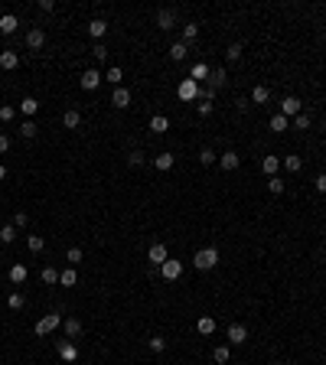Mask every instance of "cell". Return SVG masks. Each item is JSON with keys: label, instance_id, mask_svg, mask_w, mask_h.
<instances>
[{"label": "cell", "instance_id": "cell-54", "mask_svg": "<svg viewBox=\"0 0 326 365\" xmlns=\"http://www.w3.org/2000/svg\"><path fill=\"white\" fill-rule=\"evenodd\" d=\"M323 130H326V121H323Z\"/></svg>", "mask_w": 326, "mask_h": 365}, {"label": "cell", "instance_id": "cell-10", "mask_svg": "<svg viewBox=\"0 0 326 365\" xmlns=\"http://www.w3.org/2000/svg\"><path fill=\"white\" fill-rule=\"evenodd\" d=\"M245 339H248V329L241 326V323H232V326H228V342H232V346H241Z\"/></svg>", "mask_w": 326, "mask_h": 365}, {"label": "cell", "instance_id": "cell-22", "mask_svg": "<svg viewBox=\"0 0 326 365\" xmlns=\"http://www.w3.org/2000/svg\"><path fill=\"white\" fill-rule=\"evenodd\" d=\"M268 98H271L268 85H254L251 88V101H254V105H268Z\"/></svg>", "mask_w": 326, "mask_h": 365}, {"label": "cell", "instance_id": "cell-14", "mask_svg": "<svg viewBox=\"0 0 326 365\" xmlns=\"http://www.w3.org/2000/svg\"><path fill=\"white\" fill-rule=\"evenodd\" d=\"M20 65V56L13 49H7V52H0V68H4V72H13V68Z\"/></svg>", "mask_w": 326, "mask_h": 365}, {"label": "cell", "instance_id": "cell-9", "mask_svg": "<svg viewBox=\"0 0 326 365\" xmlns=\"http://www.w3.org/2000/svg\"><path fill=\"white\" fill-rule=\"evenodd\" d=\"M59 359L62 362H75V359H79V349H75L72 339H62L59 342Z\"/></svg>", "mask_w": 326, "mask_h": 365}, {"label": "cell", "instance_id": "cell-41", "mask_svg": "<svg viewBox=\"0 0 326 365\" xmlns=\"http://www.w3.org/2000/svg\"><path fill=\"white\" fill-rule=\"evenodd\" d=\"M268 192H274V196H281V192H284V180H281V176H271V180H268Z\"/></svg>", "mask_w": 326, "mask_h": 365}, {"label": "cell", "instance_id": "cell-19", "mask_svg": "<svg viewBox=\"0 0 326 365\" xmlns=\"http://www.w3.org/2000/svg\"><path fill=\"white\" fill-rule=\"evenodd\" d=\"M150 130H154V134L170 130V118H166V114H154V118H150Z\"/></svg>", "mask_w": 326, "mask_h": 365}, {"label": "cell", "instance_id": "cell-6", "mask_svg": "<svg viewBox=\"0 0 326 365\" xmlns=\"http://www.w3.org/2000/svg\"><path fill=\"white\" fill-rule=\"evenodd\" d=\"M79 85L85 88V92H95V88L101 85V75L95 72V68H85V72H82V79H79Z\"/></svg>", "mask_w": 326, "mask_h": 365}, {"label": "cell", "instance_id": "cell-34", "mask_svg": "<svg viewBox=\"0 0 326 365\" xmlns=\"http://www.w3.org/2000/svg\"><path fill=\"white\" fill-rule=\"evenodd\" d=\"M36 121H23L20 124V137H26V140H33V137H36Z\"/></svg>", "mask_w": 326, "mask_h": 365}, {"label": "cell", "instance_id": "cell-11", "mask_svg": "<svg viewBox=\"0 0 326 365\" xmlns=\"http://www.w3.org/2000/svg\"><path fill=\"white\" fill-rule=\"evenodd\" d=\"M111 105L121 108V111H124V108H131V92H127V88H114V92H111Z\"/></svg>", "mask_w": 326, "mask_h": 365}, {"label": "cell", "instance_id": "cell-3", "mask_svg": "<svg viewBox=\"0 0 326 365\" xmlns=\"http://www.w3.org/2000/svg\"><path fill=\"white\" fill-rule=\"evenodd\" d=\"M52 329H59V313H46L43 320L33 326V333H36V336H49Z\"/></svg>", "mask_w": 326, "mask_h": 365}, {"label": "cell", "instance_id": "cell-18", "mask_svg": "<svg viewBox=\"0 0 326 365\" xmlns=\"http://www.w3.org/2000/svg\"><path fill=\"white\" fill-rule=\"evenodd\" d=\"M261 170H265V176L271 180V176H277V170H281V160H277V157H265V160H261Z\"/></svg>", "mask_w": 326, "mask_h": 365}, {"label": "cell", "instance_id": "cell-50", "mask_svg": "<svg viewBox=\"0 0 326 365\" xmlns=\"http://www.w3.org/2000/svg\"><path fill=\"white\" fill-rule=\"evenodd\" d=\"M199 114H203V118H209V114H212V101H203V98H199Z\"/></svg>", "mask_w": 326, "mask_h": 365}, {"label": "cell", "instance_id": "cell-39", "mask_svg": "<svg viewBox=\"0 0 326 365\" xmlns=\"http://www.w3.org/2000/svg\"><path fill=\"white\" fill-rule=\"evenodd\" d=\"M228 355H232V352H228V346H216V349H212V359H216L219 365H225Z\"/></svg>", "mask_w": 326, "mask_h": 365}, {"label": "cell", "instance_id": "cell-1", "mask_svg": "<svg viewBox=\"0 0 326 365\" xmlns=\"http://www.w3.org/2000/svg\"><path fill=\"white\" fill-rule=\"evenodd\" d=\"M192 264H196L199 271H212V267L219 264V251H216V248H203V251H196Z\"/></svg>", "mask_w": 326, "mask_h": 365}, {"label": "cell", "instance_id": "cell-29", "mask_svg": "<svg viewBox=\"0 0 326 365\" xmlns=\"http://www.w3.org/2000/svg\"><path fill=\"white\" fill-rule=\"evenodd\" d=\"M88 33H92V36L95 39H101V36H105V33H108V23H105V20H92V23H88Z\"/></svg>", "mask_w": 326, "mask_h": 365}, {"label": "cell", "instance_id": "cell-45", "mask_svg": "<svg viewBox=\"0 0 326 365\" xmlns=\"http://www.w3.org/2000/svg\"><path fill=\"white\" fill-rule=\"evenodd\" d=\"M13 118H17V108H10V105H4V108H0V121H4V124H10Z\"/></svg>", "mask_w": 326, "mask_h": 365}, {"label": "cell", "instance_id": "cell-53", "mask_svg": "<svg viewBox=\"0 0 326 365\" xmlns=\"http://www.w3.org/2000/svg\"><path fill=\"white\" fill-rule=\"evenodd\" d=\"M0 180H7V167H4V163H0Z\"/></svg>", "mask_w": 326, "mask_h": 365}, {"label": "cell", "instance_id": "cell-42", "mask_svg": "<svg viewBox=\"0 0 326 365\" xmlns=\"http://www.w3.org/2000/svg\"><path fill=\"white\" fill-rule=\"evenodd\" d=\"M105 79L111 82V85H121V79H124V72H121V68H117V65H111V68H108V75H105Z\"/></svg>", "mask_w": 326, "mask_h": 365}, {"label": "cell", "instance_id": "cell-7", "mask_svg": "<svg viewBox=\"0 0 326 365\" xmlns=\"http://www.w3.org/2000/svg\"><path fill=\"white\" fill-rule=\"evenodd\" d=\"M166 258H170V254H166V245H163V242L150 245V251H147V261H150V264H157V267H160Z\"/></svg>", "mask_w": 326, "mask_h": 365}, {"label": "cell", "instance_id": "cell-43", "mask_svg": "<svg viewBox=\"0 0 326 365\" xmlns=\"http://www.w3.org/2000/svg\"><path fill=\"white\" fill-rule=\"evenodd\" d=\"M7 307L10 310H23V294H7Z\"/></svg>", "mask_w": 326, "mask_h": 365}, {"label": "cell", "instance_id": "cell-36", "mask_svg": "<svg viewBox=\"0 0 326 365\" xmlns=\"http://www.w3.org/2000/svg\"><path fill=\"white\" fill-rule=\"evenodd\" d=\"M39 277H43V284H59V271H55V267H43Z\"/></svg>", "mask_w": 326, "mask_h": 365}, {"label": "cell", "instance_id": "cell-31", "mask_svg": "<svg viewBox=\"0 0 326 365\" xmlns=\"http://www.w3.org/2000/svg\"><path fill=\"white\" fill-rule=\"evenodd\" d=\"M26 280V264H13L10 267V284H23Z\"/></svg>", "mask_w": 326, "mask_h": 365}, {"label": "cell", "instance_id": "cell-38", "mask_svg": "<svg viewBox=\"0 0 326 365\" xmlns=\"http://www.w3.org/2000/svg\"><path fill=\"white\" fill-rule=\"evenodd\" d=\"M199 163H203V167H212V163H216V150L203 147V150H199Z\"/></svg>", "mask_w": 326, "mask_h": 365}, {"label": "cell", "instance_id": "cell-25", "mask_svg": "<svg viewBox=\"0 0 326 365\" xmlns=\"http://www.w3.org/2000/svg\"><path fill=\"white\" fill-rule=\"evenodd\" d=\"M26 248H30L33 254L46 251V238H43V235H26Z\"/></svg>", "mask_w": 326, "mask_h": 365}, {"label": "cell", "instance_id": "cell-27", "mask_svg": "<svg viewBox=\"0 0 326 365\" xmlns=\"http://www.w3.org/2000/svg\"><path fill=\"white\" fill-rule=\"evenodd\" d=\"M173 163H176V160H173V154H160V157H154V167L160 170V173H166V170H173Z\"/></svg>", "mask_w": 326, "mask_h": 365}, {"label": "cell", "instance_id": "cell-13", "mask_svg": "<svg viewBox=\"0 0 326 365\" xmlns=\"http://www.w3.org/2000/svg\"><path fill=\"white\" fill-rule=\"evenodd\" d=\"M238 163H241V157L235 154V150H225V154L219 157V167L222 170H238Z\"/></svg>", "mask_w": 326, "mask_h": 365}, {"label": "cell", "instance_id": "cell-46", "mask_svg": "<svg viewBox=\"0 0 326 365\" xmlns=\"http://www.w3.org/2000/svg\"><path fill=\"white\" fill-rule=\"evenodd\" d=\"M147 346L154 349V352H163V349H166V339H163V336H150V342H147Z\"/></svg>", "mask_w": 326, "mask_h": 365}, {"label": "cell", "instance_id": "cell-15", "mask_svg": "<svg viewBox=\"0 0 326 365\" xmlns=\"http://www.w3.org/2000/svg\"><path fill=\"white\" fill-rule=\"evenodd\" d=\"M209 82H212V88H222V85L228 82V68H225V65H216V68L209 72Z\"/></svg>", "mask_w": 326, "mask_h": 365}, {"label": "cell", "instance_id": "cell-35", "mask_svg": "<svg viewBox=\"0 0 326 365\" xmlns=\"http://www.w3.org/2000/svg\"><path fill=\"white\" fill-rule=\"evenodd\" d=\"M0 242L13 245V242H17V229H13V225H4V229H0Z\"/></svg>", "mask_w": 326, "mask_h": 365}, {"label": "cell", "instance_id": "cell-32", "mask_svg": "<svg viewBox=\"0 0 326 365\" xmlns=\"http://www.w3.org/2000/svg\"><path fill=\"white\" fill-rule=\"evenodd\" d=\"M66 336H69V339H79V336H82V323L75 320V316H72V320H66Z\"/></svg>", "mask_w": 326, "mask_h": 365}, {"label": "cell", "instance_id": "cell-51", "mask_svg": "<svg viewBox=\"0 0 326 365\" xmlns=\"http://www.w3.org/2000/svg\"><path fill=\"white\" fill-rule=\"evenodd\" d=\"M313 186H316V192H323V196H326V173H320V176H316V180H313Z\"/></svg>", "mask_w": 326, "mask_h": 365}, {"label": "cell", "instance_id": "cell-37", "mask_svg": "<svg viewBox=\"0 0 326 365\" xmlns=\"http://www.w3.org/2000/svg\"><path fill=\"white\" fill-rule=\"evenodd\" d=\"M196 36H199V26H196V23H186V26H183V43L189 46Z\"/></svg>", "mask_w": 326, "mask_h": 365}, {"label": "cell", "instance_id": "cell-44", "mask_svg": "<svg viewBox=\"0 0 326 365\" xmlns=\"http://www.w3.org/2000/svg\"><path fill=\"white\" fill-rule=\"evenodd\" d=\"M92 56L98 59V62H105V59H108V46H105V43H95V46H92Z\"/></svg>", "mask_w": 326, "mask_h": 365}, {"label": "cell", "instance_id": "cell-33", "mask_svg": "<svg viewBox=\"0 0 326 365\" xmlns=\"http://www.w3.org/2000/svg\"><path fill=\"white\" fill-rule=\"evenodd\" d=\"M287 127H290V121L284 118V114H274V118H271V130H274V134H284Z\"/></svg>", "mask_w": 326, "mask_h": 365}, {"label": "cell", "instance_id": "cell-2", "mask_svg": "<svg viewBox=\"0 0 326 365\" xmlns=\"http://www.w3.org/2000/svg\"><path fill=\"white\" fill-rule=\"evenodd\" d=\"M281 114H284V118H297V114H303V101L300 98H297V95H290V98H284L281 101Z\"/></svg>", "mask_w": 326, "mask_h": 365}, {"label": "cell", "instance_id": "cell-16", "mask_svg": "<svg viewBox=\"0 0 326 365\" xmlns=\"http://www.w3.org/2000/svg\"><path fill=\"white\" fill-rule=\"evenodd\" d=\"M173 23H176V13H173V10H160V13H157V26H160L163 33L173 30Z\"/></svg>", "mask_w": 326, "mask_h": 365}, {"label": "cell", "instance_id": "cell-23", "mask_svg": "<svg viewBox=\"0 0 326 365\" xmlns=\"http://www.w3.org/2000/svg\"><path fill=\"white\" fill-rule=\"evenodd\" d=\"M59 284H62V287H75V284H79V274H75V267L59 271Z\"/></svg>", "mask_w": 326, "mask_h": 365}, {"label": "cell", "instance_id": "cell-40", "mask_svg": "<svg viewBox=\"0 0 326 365\" xmlns=\"http://www.w3.org/2000/svg\"><path fill=\"white\" fill-rule=\"evenodd\" d=\"M225 59L228 62H238L241 59V43H232V46H228V49H225Z\"/></svg>", "mask_w": 326, "mask_h": 365}, {"label": "cell", "instance_id": "cell-52", "mask_svg": "<svg viewBox=\"0 0 326 365\" xmlns=\"http://www.w3.org/2000/svg\"><path fill=\"white\" fill-rule=\"evenodd\" d=\"M7 150H10V137L0 134V154H7Z\"/></svg>", "mask_w": 326, "mask_h": 365}, {"label": "cell", "instance_id": "cell-4", "mask_svg": "<svg viewBox=\"0 0 326 365\" xmlns=\"http://www.w3.org/2000/svg\"><path fill=\"white\" fill-rule=\"evenodd\" d=\"M176 95H179V101H196L199 98V85L192 79H183L179 88H176Z\"/></svg>", "mask_w": 326, "mask_h": 365}, {"label": "cell", "instance_id": "cell-12", "mask_svg": "<svg viewBox=\"0 0 326 365\" xmlns=\"http://www.w3.org/2000/svg\"><path fill=\"white\" fill-rule=\"evenodd\" d=\"M17 26H20V20L13 17V13H4V17H0V33H4V36H13Z\"/></svg>", "mask_w": 326, "mask_h": 365}, {"label": "cell", "instance_id": "cell-55", "mask_svg": "<svg viewBox=\"0 0 326 365\" xmlns=\"http://www.w3.org/2000/svg\"><path fill=\"white\" fill-rule=\"evenodd\" d=\"M0 17H4V10H0Z\"/></svg>", "mask_w": 326, "mask_h": 365}, {"label": "cell", "instance_id": "cell-20", "mask_svg": "<svg viewBox=\"0 0 326 365\" xmlns=\"http://www.w3.org/2000/svg\"><path fill=\"white\" fill-rule=\"evenodd\" d=\"M209 72H212V68L206 65V62H196V65H192V72H189V79H192V82L199 85L203 79H209Z\"/></svg>", "mask_w": 326, "mask_h": 365}, {"label": "cell", "instance_id": "cell-48", "mask_svg": "<svg viewBox=\"0 0 326 365\" xmlns=\"http://www.w3.org/2000/svg\"><path fill=\"white\" fill-rule=\"evenodd\" d=\"M294 127L297 130H307L310 127V114H297V118H294Z\"/></svg>", "mask_w": 326, "mask_h": 365}, {"label": "cell", "instance_id": "cell-8", "mask_svg": "<svg viewBox=\"0 0 326 365\" xmlns=\"http://www.w3.org/2000/svg\"><path fill=\"white\" fill-rule=\"evenodd\" d=\"M26 46H30L33 52H36V49H43V46H46V33L39 30V26H33V30L26 33Z\"/></svg>", "mask_w": 326, "mask_h": 365}, {"label": "cell", "instance_id": "cell-30", "mask_svg": "<svg viewBox=\"0 0 326 365\" xmlns=\"http://www.w3.org/2000/svg\"><path fill=\"white\" fill-rule=\"evenodd\" d=\"M20 111H23V114H26V118H30V121H33V114H36V111H39V101H36V98H23V101H20Z\"/></svg>", "mask_w": 326, "mask_h": 365}, {"label": "cell", "instance_id": "cell-21", "mask_svg": "<svg viewBox=\"0 0 326 365\" xmlns=\"http://www.w3.org/2000/svg\"><path fill=\"white\" fill-rule=\"evenodd\" d=\"M281 167L290 170V173H300V170H303V160L297 154H290V157H284V160H281Z\"/></svg>", "mask_w": 326, "mask_h": 365}, {"label": "cell", "instance_id": "cell-26", "mask_svg": "<svg viewBox=\"0 0 326 365\" xmlns=\"http://www.w3.org/2000/svg\"><path fill=\"white\" fill-rule=\"evenodd\" d=\"M196 329H199L203 336H212V333H216V320H212V316H199Z\"/></svg>", "mask_w": 326, "mask_h": 365}, {"label": "cell", "instance_id": "cell-17", "mask_svg": "<svg viewBox=\"0 0 326 365\" xmlns=\"http://www.w3.org/2000/svg\"><path fill=\"white\" fill-rule=\"evenodd\" d=\"M186 56H189V46H186L183 39H179V43H173V46H170V59H173V62H183Z\"/></svg>", "mask_w": 326, "mask_h": 365}, {"label": "cell", "instance_id": "cell-49", "mask_svg": "<svg viewBox=\"0 0 326 365\" xmlns=\"http://www.w3.org/2000/svg\"><path fill=\"white\" fill-rule=\"evenodd\" d=\"M26 222H30L26 212H17V215H13V229H26Z\"/></svg>", "mask_w": 326, "mask_h": 365}, {"label": "cell", "instance_id": "cell-5", "mask_svg": "<svg viewBox=\"0 0 326 365\" xmlns=\"http://www.w3.org/2000/svg\"><path fill=\"white\" fill-rule=\"evenodd\" d=\"M160 274H163V280H179V274H183V261L166 258L163 264H160Z\"/></svg>", "mask_w": 326, "mask_h": 365}, {"label": "cell", "instance_id": "cell-47", "mask_svg": "<svg viewBox=\"0 0 326 365\" xmlns=\"http://www.w3.org/2000/svg\"><path fill=\"white\" fill-rule=\"evenodd\" d=\"M127 167H144V154H141V150L127 154Z\"/></svg>", "mask_w": 326, "mask_h": 365}, {"label": "cell", "instance_id": "cell-24", "mask_svg": "<svg viewBox=\"0 0 326 365\" xmlns=\"http://www.w3.org/2000/svg\"><path fill=\"white\" fill-rule=\"evenodd\" d=\"M62 124H66L69 130H75V127H79V124H82V114L75 111V108H69V111L62 114Z\"/></svg>", "mask_w": 326, "mask_h": 365}, {"label": "cell", "instance_id": "cell-28", "mask_svg": "<svg viewBox=\"0 0 326 365\" xmlns=\"http://www.w3.org/2000/svg\"><path fill=\"white\" fill-rule=\"evenodd\" d=\"M66 261H69V267H79L82 261H85V251H82V248H69V251H66Z\"/></svg>", "mask_w": 326, "mask_h": 365}]
</instances>
